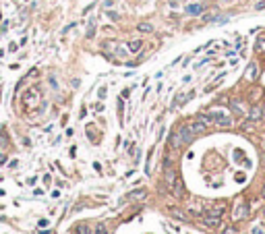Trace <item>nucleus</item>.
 Instances as JSON below:
<instances>
[{"label":"nucleus","mask_w":265,"mask_h":234,"mask_svg":"<svg viewBox=\"0 0 265 234\" xmlns=\"http://www.w3.org/2000/svg\"><path fill=\"white\" fill-rule=\"evenodd\" d=\"M209 116H211V120H213V125H218V126H232V118L226 110H220V108L211 110Z\"/></svg>","instance_id":"obj_1"},{"label":"nucleus","mask_w":265,"mask_h":234,"mask_svg":"<svg viewBox=\"0 0 265 234\" xmlns=\"http://www.w3.org/2000/svg\"><path fill=\"white\" fill-rule=\"evenodd\" d=\"M245 218H249V205L246 203H236L234 211H232V220L238 222V220H245Z\"/></svg>","instance_id":"obj_2"},{"label":"nucleus","mask_w":265,"mask_h":234,"mask_svg":"<svg viewBox=\"0 0 265 234\" xmlns=\"http://www.w3.org/2000/svg\"><path fill=\"white\" fill-rule=\"evenodd\" d=\"M178 131V135H180V139H182V145H186V143H190V141L195 139V135H193V131L189 129V126H180V129H176Z\"/></svg>","instance_id":"obj_3"},{"label":"nucleus","mask_w":265,"mask_h":234,"mask_svg":"<svg viewBox=\"0 0 265 234\" xmlns=\"http://www.w3.org/2000/svg\"><path fill=\"white\" fill-rule=\"evenodd\" d=\"M186 126H189V129L193 131V135H201V133H205V129H207V126L203 125V122H201L199 118H197V120H193V122H189Z\"/></svg>","instance_id":"obj_4"},{"label":"nucleus","mask_w":265,"mask_h":234,"mask_svg":"<svg viewBox=\"0 0 265 234\" xmlns=\"http://www.w3.org/2000/svg\"><path fill=\"white\" fill-rule=\"evenodd\" d=\"M170 147H172V149H178V147H182V139H180L178 131H174V133L170 135Z\"/></svg>","instance_id":"obj_5"},{"label":"nucleus","mask_w":265,"mask_h":234,"mask_svg":"<svg viewBox=\"0 0 265 234\" xmlns=\"http://www.w3.org/2000/svg\"><path fill=\"white\" fill-rule=\"evenodd\" d=\"M224 209H226V203H218V205H213V207L207 211V215H215V218H220V215L224 214Z\"/></svg>","instance_id":"obj_6"},{"label":"nucleus","mask_w":265,"mask_h":234,"mask_svg":"<svg viewBox=\"0 0 265 234\" xmlns=\"http://www.w3.org/2000/svg\"><path fill=\"white\" fill-rule=\"evenodd\" d=\"M170 191H172V195H174V197H182V180L176 178L174 184L170 187Z\"/></svg>","instance_id":"obj_7"},{"label":"nucleus","mask_w":265,"mask_h":234,"mask_svg":"<svg viewBox=\"0 0 265 234\" xmlns=\"http://www.w3.org/2000/svg\"><path fill=\"white\" fill-rule=\"evenodd\" d=\"M203 224L209 226V228H218V226H220V218H215V215H205V218H203Z\"/></svg>","instance_id":"obj_8"},{"label":"nucleus","mask_w":265,"mask_h":234,"mask_svg":"<svg viewBox=\"0 0 265 234\" xmlns=\"http://www.w3.org/2000/svg\"><path fill=\"white\" fill-rule=\"evenodd\" d=\"M257 73H259V69H257V64L253 62V64H249V69H246V81H255V77H257Z\"/></svg>","instance_id":"obj_9"},{"label":"nucleus","mask_w":265,"mask_h":234,"mask_svg":"<svg viewBox=\"0 0 265 234\" xmlns=\"http://www.w3.org/2000/svg\"><path fill=\"white\" fill-rule=\"evenodd\" d=\"M126 48H129L130 54H137V52L143 48V42H141V40H135V42H130V44H126Z\"/></svg>","instance_id":"obj_10"},{"label":"nucleus","mask_w":265,"mask_h":234,"mask_svg":"<svg viewBox=\"0 0 265 234\" xmlns=\"http://www.w3.org/2000/svg\"><path fill=\"white\" fill-rule=\"evenodd\" d=\"M261 116H263V110H261V108H257V106H255V108H253V110L249 112V120H251V122H255V120H259Z\"/></svg>","instance_id":"obj_11"},{"label":"nucleus","mask_w":265,"mask_h":234,"mask_svg":"<svg viewBox=\"0 0 265 234\" xmlns=\"http://www.w3.org/2000/svg\"><path fill=\"white\" fill-rule=\"evenodd\" d=\"M201 10H203V6H201V4H190V6H186V13H189V15H201Z\"/></svg>","instance_id":"obj_12"},{"label":"nucleus","mask_w":265,"mask_h":234,"mask_svg":"<svg viewBox=\"0 0 265 234\" xmlns=\"http://www.w3.org/2000/svg\"><path fill=\"white\" fill-rule=\"evenodd\" d=\"M137 29H139L141 33H151V31H153V27H151V23H139V25H137Z\"/></svg>","instance_id":"obj_13"},{"label":"nucleus","mask_w":265,"mask_h":234,"mask_svg":"<svg viewBox=\"0 0 265 234\" xmlns=\"http://www.w3.org/2000/svg\"><path fill=\"white\" fill-rule=\"evenodd\" d=\"M197 118L201 120V122H203V125L205 126H209V125H213V120H211V116H209V112H207V114H199L197 116Z\"/></svg>","instance_id":"obj_14"},{"label":"nucleus","mask_w":265,"mask_h":234,"mask_svg":"<svg viewBox=\"0 0 265 234\" xmlns=\"http://www.w3.org/2000/svg\"><path fill=\"white\" fill-rule=\"evenodd\" d=\"M232 108H234L236 112H238V114H245V106L240 104L238 100H232Z\"/></svg>","instance_id":"obj_15"},{"label":"nucleus","mask_w":265,"mask_h":234,"mask_svg":"<svg viewBox=\"0 0 265 234\" xmlns=\"http://www.w3.org/2000/svg\"><path fill=\"white\" fill-rule=\"evenodd\" d=\"M251 232H253V234H265V226L263 224H255Z\"/></svg>","instance_id":"obj_16"},{"label":"nucleus","mask_w":265,"mask_h":234,"mask_svg":"<svg viewBox=\"0 0 265 234\" xmlns=\"http://www.w3.org/2000/svg\"><path fill=\"white\" fill-rule=\"evenodd\" d=\"M95 234H108V230H106V226H97Z\"/></svg>","instance_id":"obj_17"},{"label":"nucleus","mask_w":265,"mask_h":234,"mask_svg":"<svg viewBox=\"0 0 265 234\" xmlns=\"http://www.w3.org/2000/svg\"><path fill=\"white\" fill-rule=\"evenodd\" d=\"M257 44H259V48L265 52V37H259V40H257Z\"/></svg>","instance_id":"obj_18"},{"label":"nucleus","mask_w":265,"mask_h":234,"mask_svg":"<svg viewBox=\"0 0 265 234\" xmlns=\"http://www.w3.org/2000/svg\"><path fill=\"white\" fill-rule=\"evenodd\" d=\"M77 228H79V230H77L79 234H87V232H89V230H87V226H77Z\"/></svg>","instance_id":"obj_19"},{"label":"nucleus","mask_w":265,"mask_h":234,"mask_svg":"<svg viewBox=\"0 0 265 234\" xmlns=\"http://www.w3.org/2000/svg\"><path fill=\"white\" fill-rule=\"evenodd\" d=\"M222 234H236V230L234 228H224V232Z\"/></svg>","instance_id":"obj_20"},{"label":"nucleus","mask_w":265,"mask_h":234,"mask_svg":"<svg viewBox=\"0 0 265 234\" xmlns=\"http://www.w3.org/2000/svg\"><path fill=\"white\" fill-rule=\"evenodd\" d=\"M100 98H102V100L106 98V87H102V89H100Z\"/></svg>","instance_id":"obj_21"},{"label":"nucleus","mask_w":265,"mask_h":234,"mask_svg":"<svg viewBox=\"0 0 265 234\" xmlns=\"http://www.w3.org/2000/svg\"><path fill=\"white\" fill-rule=\"evenodd\" d=\"M255 8H257V10H261V8H265V0H263V2H259V4H257V6H255Z\"/></svg>","instance_id":"obj_22"},{"label":"nucleus","mask_w":265,"mask_h":234,"mask_svg":"<svg viewBox=\"0 0 265 234\" xmlns=\"http://www.w3.org/2000/svg\"><path fill=\"white\" fill-rule=\"evenodd\" d=\"M178 2H180V0H170V4H172V6H176Z\"/></svg>","instance_id":"obj_23"},{"label":"nucleus","mask_w":265,"mask_h":234,"mask_svg":"<svg viewBox=\"0 0 265 234\" xmlns=\"http://www.w3.org/2000/svg\"><path fill=\"white\" fill-rule=\"evenodd\" d=\"M263 199H265V187H263Z\"/></svg>","instance_id":"obj_24"},{"label":"nucleus","mask_w":265,"mask_h":234,"mask_svg":"<svg viewBox=\"0 0 265 234\" xmlns=\"http://www.w3.org/2000/svg\"><path fill=\"white\" fill-rule=\"evenodd\" d=\"M263 149H265V141H263Z\"/></svg>","instance_id":"obj_25"},{"label":"nucleus","mask_w":265,"mask_h":234,"mask_svg":"<svg viewBox=\"0 0 265 234\" xmlns=\"http://www.w3.org/2000/svg\"><path fill=\"white\" fill-rule=\"evenodd\" d=\"M222 2H228V0H222Z\"/></svg>","instance_id":"obj_26"},{"label":"nucleus","mask_w":265,"mask_h":234,"mask_svg":"<svg viewBox=\"0 0 265 234\" xmlns=\"http://www.w3.org/2000/svg\"><path fill=\"white\" fill-rule=\"evenodd\" d=\"M263 114H265V108H263Z\"/></svg>","instance_id":"obj_27"}]
</instances>
